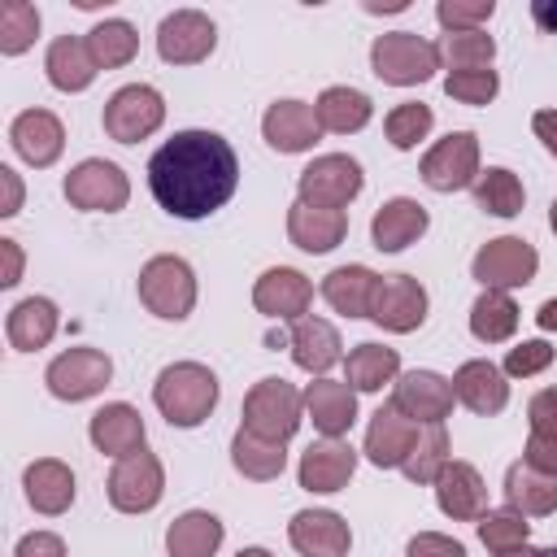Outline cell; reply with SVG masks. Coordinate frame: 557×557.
<instances>
[{
  "instance_id": "28",
  "label": "cell",
  "mask_w": 557,
  "mask_h": 557,
  "mask_svg": "<svg viewBox=\"0 0 557 557\" xmlns=\"http://www.w3.org/2000/svg\"><path fill=\"white\" fill-rule=\"evenodd\" d=\"M22 487H26V500H30L35 513L57 518V513H65L74 505V470L65 461H57V457L30 461L26 474H22Z\"/></svg>"
},
{
  "instance_id": "40",
  "label": "cell",
  "mask_w": 557,
  "mask_h": 557,
  "mask_svg": "<svg viewBox=\"0 0 557 557\" xmlns=\"http://www.w3.org/2000/svg\"><path fill=\"white\" fill-rule=\"evenodd\" d=\"M518 331V305L509 292H483L470 305V335L483 344H505Z\"/></svg>"
},
{
  "instance_id": "46",
  "label": "cell",
  "mask_w": 557,
  "mask_h": 557,
  "mask_svg": "<svg viewBox=\"0 0 557 557\" xmlns=\"http://www.w3.org/2000/svg\"><path fill=\"white\" fill-rule=\"evenodd\" d=\"M444 91H448L457 104H487V100H496L500 78H496L492 65H483V70H448Z\"/></svg>"
},
{
  "instance_id": "42",
  "label": "cell",
  "mask_w": 557,
  "mask_h": 557,
  "mask_svg": "<svg viewBox=\"0 0 557 557\" xmlns=\"http://www.w3.org/2000/svg\"><path fill=\"white\" fill-rule=\"evenodd\" d=\"M431 126H435V113H431V104H422V100H405V104H396V109L383 117L387 144L400 148V152L418 148V144L431 135Z\"/></svg>"
},
{
  "instance_id": "33",
  "label": "cell",
  "mask_w": 557,
  "mask_h": 557,
  "mask_svg": "<svg viewBox=\"0 0 557 557\" xmlns=\"http://www.w3.org/2000/svg\"><path fill=\"white\" fill-rule=\"evenodd\" d=\"M222 522L209 509H187L165 527V553L170 557H213L222 548Z\"/></svg>"
},
{
  "instance_id": "58",
  "label": "cell",
  "mask_w": 557,
  "mask_h": 557,
  "mask_svg": "<svg viewBox=\"0 0 557 557\" xmlns=\"http://www.w3.org/2000/svg\"><path fill=\"white\" fill-rule=\"evenodd\" d=\"M496 557H535V548L522 544V548H509V553H496Z\"/></svg>"
},
{
  "instance_id": "25",
  "label": "cell",
  "mask_w": 557,
  "mask_h": 557,
  "mask_svg": "<svg viewBox=\"0 0 557 557\" xmlns=\"http://www.w3.org/2000/svg\"><path fill=\"white\" fill-rule=\"evenodd\" d=\"M91 444L109 457H126V453H139L144 440H148V426H144V413L126 400H113L104 409L91 413V426H87Z\"/></svg>"
},
{
  "instance_id": "31",
  "label": "cell",
  "mask_w": 557,
  "mask_h": 557,
  "mask_svg": "<svg viewBox=\"0 0 557 557\" xmlns=\"http://www.w3.org/2000/svg\"><path fill=\"white\" fill-rule=\"evenodd\" d=\"M374 287H379V274L370 265H335L322 278V300L344 318H370Z\"/></svg>"
},
{
  "instance_id": "21",
  "label": "cell",
  "mask_w": 557,
  "mask_h": 557,
  "mask_svg": "<svg viewBox=\"0 0 557 557\" xmlns=\"http://www.w3.org/2000/svg\"><path fill=\"white\" fill-rule=\"evenodd\" d=\"M435 505L453 522H479L487 513V483L470 461H448L435 479Z\"/></svg>"
},
{
  "instance_id": "17",
  "label": "cell",
  "mask_w": 557,
  "mask_h": 557,
  "mask_svg": "<svg viewBox=\"0 0 557 557\" xmlns=\"http://www.w3.org/2000/svg\"><path fill=\"white\" fill-rule=\"evenodd\" d=\"M418 435H422V426H418L413 418H405V413L387 400V405L374 409V418H370V426H366V457H370L379 470H400L405 457L413 453Z\"/></svg>"
},
{
  "instance_id": "14",
  "label": "cell",
  "mask_w": 557,
  "mask_h": 557,
  "mask_svg": "<svg viewBox=\"0 0 557 557\" xmlns=\"http://www.w3.org/2000/svg\"><path fill=\"white\" fill-rule=\"evenodd\" d=\"M213 44H218V26L200 9H174L157 26V52L170 65H196L213 52Z\"/></svg>"
},
{
  "instance_id": "30",
  "label": "cell",
  "mask_w": 557,
  "mask_h": 557,
  "mask_svg": "<svg viewBox=\"0 0 557 557\" xmlns=\"http://www.w3.org/2000/svg\"><path fill=\"white\" fill-rule=\"evenodd\" d=\"M57 326H61V313H57V305L48 296H26L4 318V335H9V344L17 352H35V348L52 344Z\"/></svg>"
},
{
  "instance_id": "53",
  "label": "cell",
  "mask_w": 557,
  "mask_h": 557,
  "mask_svg": "<svg viewBox=\"0 0 557 557\" xmlns=\"http://www.w3.org/2000/svg\"><path fill=\"white\" fill-rule=\"evenodd\" d=\"M0 257H4L0 287H17V278H22V248H17V239H0Z\"/></svg>"
},
{
  "instance_id": "48",
  "label": "cell",
  "mask_w": 557,
  "mask_h": 557,
  "mask_svg": "<svg viewBox=\"0 0 557 557\" xmlns=\"http://www.w3.org/2000/svg\"><path fill=\"white\" fill-rule=\"evenodd\" d=\"M548 366H553V344L548 339H522L505 352V374H513V379H531Z\"/></svg>"
},
{
  "instance_id": "12",
  "label": "cell",
  "mask_w": 557,
  "mask_h": 557,
  "mask_svg": "<svg viewBox=\"0 0 557 557\" xmlns=\"http://www.w3.org/2000/svg\"><path fill=\"white\" fill-rule=\"evenodd\" d=\"M113 379V361L100 348H65L61 357H52V366L44 370V383L57 400H87L96 392H104Z\"/></svg>"
},
{
  "instance_id": "7",
  "label": "cell",
  "mask_w": 557,
  "mask_h": 557,
  "mask_svg": "<svg viewBox=\"0 0 557 557\" xmlns=\"http://www.w3.org/2000/svg\"><path fill=\"white\" fill-rule=\"evenodd\" d=\"M165 122V100L148 83H126L104 104V135L117 144H139Z\"/></svg>"
},
{
  "instance_id": "19",
  "label": "cell",
  "mask_w": 557,
  "mask_h": 557,
  "mask_svg": "<svg viewBox=\"0 0 557 557\" xmlns=\"http://www.w3.org/2000/svg\"><path fill=\"white\" fill-rule=\"evenodd\" d=\"M287 540L300 557H344L352 544V531L335 509H300L287 522Z\"/></svg>"
},
{
  "instance_id": "59",
  "label": "cell",
  "mask_w": 557,
  "mask_h": 557,
  "mask_svg": "<svg viewBox=\"0 0 557 557\" xmlns=\"http://www.w3.org/2000/svg\"><path fill=\"white\" fill-rule=\"evenodd\" d=\"M548 226H553V235H557V200H553V209H548Z\"/></svg>"
},
{
  "instance_id": "50",
  "label": "cell",
  "mask_w": 557,
  "mask_h": 557,
  "mask_svg": "<svg viewBox=\"0 0 557 557\" xmlns=\"http://www.w3.org/2000/svg\"><path fill=\"white\" fill-rule=\"evenodd\" d=\"M405 557H466V544L453 535H440V531H418L409 540Z\"/></svg>"
},
{
  "instance_id": "43",
  "label": "cell",
  "mask_w": 557,
  "mask_h": 557,
  "mask_svg": "<svg viewBox=\"0 0 557 557\" xmlns=\"http://www.w3.org/2000/svg\"><path fill=\"white\" fill-rule=\"evenodd\" d=\"M35 35H39V9L26 0H4L0 4V52L17 57L35 44Z\"/></svg>"
},
{
  "instance_id": "37",
  "label": "cell",
  "mask_w": 557,
  "mask_h": 557,
  "mask_svg": "<svg viewBox=\"0 0 557 557\" xmlns=\"http://www.w3.org/2000/svg\"><path fill=\"white\" fill-rule=\"evenodd\" d=\"M231 461H235V470L244 474V479H252V483H270V479H278L283 470H287V448L283 444H274V440H261V435H252V431H235V440H231Z\"/></svg>"
},
{
  "instance_id": "4",
  "label": "cell",
  "mask_w": 557,
  "mask_h": 557,
  "mask_svg": "<svg viewBox=\"0 0 557 557\" xmlns=\"http://www.w3.org/2000/svg\"><path fill=\"white\" fill-rule=\"evenodd\" d=\"M139 300L165 322H183L196 309V274L183 257L161 252L139 270Z\"/></svg>"
},
{
  "instance_id": "16",
  "label": "cell",
  "mask_w": 557,
  "mask_h": 557,
  "mask_svg": "<svg viewBox=\"0 0 557 557\" xmlns=\"http://www.w3.org/2000/svg\"><path fill=\"white\" fill-rule=\"evenodd\" d=\"M252 305H257V313H265L274 322H300L313 305V283L292 265H274L257 278Z\"/></svg>"
},
{
  "instance_id": "26",
  "label": "cell",
  "mask_w": 557,
  "mask_h": 557,
  "mask_svg": "<svg viewBox=\"0 0 557 557\" xmlns=\"http://www.w3.org/2000/svg\"><path fill=\"white\" fill-rule=\"evenodd\" d=\"M453 392L457 400L470 409V413H500L509 405V383H505V370H496L492 361L474 357V361H461L457 374H453Z\"/></svg>"
},
{
  "instance_id": "52",
  "label": "cell",
  "mask_w": 557,
  "mask_h": 557,
  "mask_svg": "<svg viewBox=\"0 0 557 557\" xmlns=\"http://www.w3.org/2000/svg\"><path fill=\"white\" fill-rule=\"evenodd\" d=\"M531 131H535V139L548 148V157H557V109H540V113L531 117Z\"/></svg>"
},
{
  "instance_id": "1",
  "label": "cell",
  "mask_w": 557,
  "mask_h": 557,
  "mask_svg": "<svg viewBox=\"0 0 557 557\" xmlns=\"http://www.w3.org/2000/svg\"><path fill=\"white\" fill-rule=\"evenodd\" d=\"M239 183V157L218 131H178L148 161V187L157 205L174 218L218 213Z\"/></svg>"
},
{
  "instance_id": "54",
  "label": "cell",
  "mask_w": 557,
  "mask_h": 557,
  "mask_svg": "<svg viewBox=\"0 0 557 557\" xmlns=\"http://www.w3.org/2000/svg\"><path fill=\"white\" fill-rule=\"evenodd\" d=\"M0 183H4V205H0V218H13L22 209V183L9 165H0Z\"/></svg>"
},
{
  "instance_id": "3",
  "label": "cell",
  "mask_w": 557,
  "mask_h": 557,
  "mask_svg": "<svg viewBox=\"0 0 557 557\" xmlns=\"http://www.w3.org/2000/svg\"><path fill=\"white\" fill-rule=\"evenodd\" d=\"M440 61H444V52L431 39L413 35V30H387V35H379L370 44V70L383 83H392V87H418V83H426L440 70Z\"/></svg>"
},
{
  "instance_id": "32",
  "label": "cell",
  "mask_w": 557,
  "mask_h": 557,
  "mask_svg": "<svg viewBox=\"0 0 557 557\" xmlns=\"http://www.w3.org/2000/svg\"><path fill=\"white\" fill-rule=\"evenodd\" d=\"M505 500L522 518H548L557 509V479L527 466V461H513L505 470Z\"/></svg>"
},
{
  "instance_id": "29",
  "label": "cell",
  "mask_w": 557,
  "mask_h": 557,
  "mask_svg": "<svg viewBox=\"0 0 557 557\" xmlns=\"http://www.w3.org/2000/svg\"><path fill=\"white\" fill-rule=\"evenodd\" d=\"M287 348H292V361L318 379H326V370L344 357L339 348V331L326 322V318H300L292 322V335H287Z\"/></svg>"
},
{
  "instance_id": "9",
  "label": "cell",
  "mask_w": 557,
  "mask_h": 557,
  "mask_svg": "<svg viewBox=\"0 0 557 557\" xmlns=\"http://www.w3.org/2000/svg\"><path fill=\"white\" fill-rule=\"evenodd\" d=\"M65 200L83 213H117L131 200V183H126L122 165H113L104 157H87L65 174Z\"/></svg>"
},
{
  "instance_id": "18",
  "label": "cell",
  "mask_w": 557,
  "mask_h": 557,
  "mask_svg": "<svg viewBox=\"0 0 557 557\" xmlns=\"http://www.w3.org/2000/svg\"><path fill=\"white\" fill-rule=\"evenodd\" d=\"M357 470V448L348 440H318L300 453V466H296V479L305 492H318V496H331L339 487H348Z\"/></svg>"
},
{
  "instance_id": "49",
  "label": "cell",
  "mask_w": 557,
  "mask_h": 557,
  "mask_svg": "<svg viewBox=\"0 0 557 557\" xmlns=\"http://www.w3.org/2000/svg\"><path fill=\"white\" fill-rule=\"evenodd\" d=\"M527 422H531V435H527V440L557 444V387H544V392L531 396V405H527Z\"/></svg>"
},
{
  "instance_id": "23",
  "label": "cell",
  "mask_w": 557,
  "mask_h": 557,
  "mask_svg": "<svg viewBox=\"0 0 557 557\" xmlns=\"http://www.w3.org/2000/svg\"><path fill=\"white\" fill-rule=\"evenodd\" d=\"M305 413L322 431V440H344L357 422V392L339 379H313L305 387Z\"/></svg>"
},
{
  "instance_id": "55",
  "label": "cell",
  "mask_w": 557,
  "mask_h": 557,
  "mask_svg": "<svg viewBox=\"0 0 557 557\" xmlns=\"http://www.w3.org/2000/svg\"><path fill=\"white\" fill-rule=\"evenodd\" d=\"M531 17H535L540 30L557 35V4H553V0H535V4H531Z\"/></svg>"
},
{
  "instance_id": "22",
  "label": "cell",
  "mask_w": 557,
  "mask_h": 557,
  "mask_svg": "<svg viewBox=\"0 0 557 557\" xmlns=\"http://www.w3.org/2000/svg\"><path fill=\"white\" fill-rule=\"evenodd\" d=\"M261 135H265V144L274 152H309L318 144L322 126H318L313 104H305V100H274L265 109V117H261Z\"/></svg>"
},
{
  "instance_id": "56",
  "label": "cell",
  "mask_w": 557,
  "mask_h": 557,
  "mask_svg": "<svg viewBox=\"0 0 557 557\" xmlns=\"http://www.w3.org/2000/svg\"><path fill=\"white\" fill-rule=\"evenodd\" d=\"M535 322H540V331H557V296H548V300L535 309Z\"/></svg>"
},
{
  "instance_id": "44",
  "label": "cell",
  "mask_w": 557,
  "mask_h": 557,
  "mask_svg": "<svg viewBox=\"0 0 557 557\" xmlns=\"http://www.w3.org/2000/svg\"><path fill=\"white\" fill-rule=\"evenodd\" d=\"M527 535H531V522H527L518 509H487V513L479 518V540H483V548H492V553L522 548Z\"/></svg>"
},
{
  "instance_id": "51",
  "label": "cell",
  "mask_w": 557,
  "mask_h": 557,
  "mask_svg": "<svg viewBox=\"0 0 557 557\" xmlns=\"http://www.w3.org/2000/svg\"><path fill=\"white\" fill-rule=\"evenodd\" d=\"M13 557H65V540L52 535V531H30L17 540Z\"/></svg>"
},
{
  "instance_id": "38",
  "label": "cell",
  "mask_w": 557,
  "mask_h": 557,
  "mask_svg": "<svg viewBox=\"0 0 557 557\" xmlns=\"http://www.w3.org/2000/svg\"><path fill=\"white\" fill-rule=\"evenodd\" d=\"M474 205L492 218H518L522 205H527V191H522V178L505 165H487L479 170L474 178Z\"/></svg>"
},
{
  "instance_id": "6",
  "label": "cell",
  "mask_w": 557,
  "mask_h": 557,
  "mask_svg": "<svg viewBox=\"0 0 557 557\" xmlns=\"http://www.w3.org/2000/svg\"><path fill=\"white\" fill-rule=\"evenodd\" d=\"M540 270V252L522 239V235H500V239H487L474 261H470V274L483 283V292H509V287H527Z\"/></svg>"
},
{
  "instance_id": "39",
  "label": "cell",
  "mask_w": 557,
  "mask_h": 557,
  "mask_svg": "<svg viewBox=\"0 0 557 557\" xmlns=\"http://www.w3.org/2000/svg\"><path fill=\"white\" fill-rule=\"evenodd\" d=\"M87 52L96 61V70H117V65H131L135 52H139V35L131 22L122 17H104L87 30Z\"/></svg>"
},
{
  "instance_id": "36",
  "label": "cell",
  "mask_w": 557,
  "mask_h": 557,
  "mask_svg": "<svg viewBox=\"0 0 557 557\" xmlns=\"http://www.w3.org/2000/svg\"><path fill=\"white\" fill-rule=\"evenodd\" d=\"M400 374V352L387 344H357L344 361V383L352 392H379L383 383H392Z\"/></svg>"
},
{
  "instance_id": "34",
  "label": "cell",
  "mask_w": 557,
  "mask_h": 557,
  "mask_svg": "<svg viewBox=\"0 0 557 557\" xmlns=\"http://www.w3.org/2000/svg\"><path fill=\"white\" fill-rule=\"evenodd\" d=\"M44 70H48V83L57 91H87L91 78H96V61L87 52V39H74V35L52 39L48 57H44Z\"/></svg>"
},
{
  "instance_id": "27",
  "label": "cell",
  "mask_w": 557,
  "mask_h": 557,
  "mask_svg": "<svg viewBox=\"0 0 557 557\" xmlns=\"http://www.w3.org/2000/svg\"><path fill=\"white\" fill-rule=\"evenodd\" d=\"M426 226H431V213H426L418 200L392 196V200L379 205V213H374V222H370V239H374L379 252H400V248H409Z\"/></svg>"
},
{
  "instance_id": "57",
  "label": "cell",
  "mask_w": 557,
  "mask_h": 557,
  "mask_svg": "<svg viewBox=\"0 0 557 557\" xmlns=\"http://www.w3.org/2000/svg\"><path fill=\"white\" fill-rule=\"evenodd\" d=\"M235 557H274V553H270V548H257V544H252V548H239Z\"/></svg>"
},
{
  "instance_id": "45",
  "label": "cell",
  "mask_w": 557,
  "mask_h": 557,
  "mask_svg": "<svg viewBox=\"0 0 557 557\" xmlns=\"http://www.w3.org/2000/svg\"><path fill=\"white\" fill-rule=\"evenodd\" d=\"M440 52L448 57L453 70H483L496 57V39L487 30H453V35H444Z\"/></svg>"
},
{
  "instance_id": "5",
  "label": "cell",
  "mask_w": 557,
  "mask_h": 557,
  "mask_svg": "<svg viewBox=\"0 0 557 557\" xmlns=\"http://www.w3.org/2000/svg\"><path fill=\"white\" fill-rule=\"evenodd\" d=\"M300 409H305V392H296L287 379H261L244 396V431L287 444L300 426Z\"/></svg>"
},
{
  "instance_id": "20",
  "label": "cell",
  "mask_w": 557,
  "mask_h": 557,
  "mask_svg": "<svg viewBox=\"0 0 557 557\" xmlns=\"http://www.w3.org/2000/svg\"><path fill=\"white\" fill-rule=\"evenodd\" d=\"M9 139H13V152H17L26 165L48 170V165L61 157V148H65V126H61V117L48 113V109H26V113L13 117Z\"/></svg>"
},
{
  "instance_id": "41",
  "label": "cell",
  "mask_w": 557,
  "mask_h": 557,
  "mask_svg": "<svg viewBox=\"0 0 557 557\" xmlns=\"http://www.w3.org/2000/svg\"><path fill=\"white\" fill-rule=\"evenodd\" d=\"M448 461H453V440H448L444 422H435V426H422V435H418V444H413V453L405 457L400 470H405L409 483H431L435 487V479Z\"/></svg>"
},
{
  "instance_id": "13",
  "label": "cell",
  "mask_w": 557,
  "mask_h": 557,
  "mask_svg": "<svg viewBox=\"0 0 557 557\" xmlns=\"http://www.w3.org/2000/svg\"><path fill=\"white\" fill-rule=\"evenodd\" d=\"M370 322L392 335H409L426 322V287L413 274H383L370 300Z\"/></svg>"
},
{
  "instance_id": "47",
  "label": "cell",
  "mask_w": 557,
  "mask_h": 557,
  "mask_svg": "<svg viewBox=\"0 0 557 557\" xmlns=\"http://www.w3.org/2000/svg\"><path fill=\"white\" fill-rule=\"evenodd\" d=\"M496 13L492 0H440L435 4V17L440 26L453 35V30H483V22Z\"/></svg>"
},
{
  "instance_id": "60",
  "label": "cell",
  "mask_w": 557,
  "mask_h": 557,
  "mask_svg": "<svg viewBox=\"0 0 557 557\" xmlns=\"http://www.w3.org/2000/svg\"><path fill=\"white\" fill-rule=\"evenodd\" d=\"M535 557H557V548H535Z\"/></svg>"
},
{
  "instance_id": "15",
  "label": "cell",
  "mask_w": 557,
  "mask_h": 557,
  "mask_svg": "<svg viewBox=\"0 0 557 557\" xmlns=\"http://www.w3.org/2000/svg\"><path fill=\"white\" fill-rule=\"evenodd\" d=\"M453 400H457L453 379H444V374H435V370H405V374L396 379V392H392V405H396L405 418H413L418 426L444 422V418L453 413Z\"/></svg>"
},
{
  "instance_id": "24",
  "label": "cell",
  "mask_w": 557,
  "mask_h": 557,
  "mask_svg": "<svg viewBox=\"0 0 557 557\" xmlns=\"http://www.w3.org/2000/svg\"><path fill=\"white\" fill-rule=\"evenodd\" d=\"M348 235V213L344 209H318V205H305L296 200L287 209V239L300 248V252H331L339 248Z\"/></svg>"
},
{
  "instance_id": "8",
  "label": "cell",
  "mask_w": 557,
  "mask_h": 557,
  "mask_svg": "<svg viewBox=\"0 0 557 557\" xmlns=\"http://www.w3.org/2000/svg\"><path fill=\"white\" fill-rule=\"evenodd\" d=\"M361 165L348 157V152H326V157H313L300 178H296V191L305 205H318V209H344L348 200L361 196Z\"/></svg>"
},
{
  "instance_id": "10",
  "label": "cell",
  "mask_w": 557,
  "mask_h": 557,
  "mask_svg": "<svg viewBox=\"0 0 557 557\" xmlns=\"http://www.w3.org/2000/svg\"><path fill=\"white\" fill-rule=\"evenodd\" d=\"M418 174L431 191L474 187V178H479V135L474 131H448L440 144L426 148Z\"/></svg>"
},
{
  "instance_id": "11",
  "label": "cell",
  "mask_w": 557,
  "mask_h": 557,
  "mask_svg": "<svg viewBox=\"0 0 557 557\" xmlns=\"http://www.w3.org/2000/svg\"><path fill=\"white\" fill-rule=\"evenodd\" d=\"M161 492H165V470H161L157 453L139 448V453L117 457V466L109 474V505L117 513H148V509H157Z\"/></svg>"
},
{
  "instance_id": "2",
  "label": "cell",
  "mask_w": 557,
  "mask_h": 557,
  "mask_svg": "<svg viewBox=\"0 0 557 557\" xmlns=\"http://www.w3.org/2000/svg\"><path fill=\"white\" fill-rule=\"evenodd\" d=\"M152 405L170 426H200L218 405V374L200 361H174L152 383Z\"/></svg>"
},
{
  "instance_id": "35",
  "label": "cell",
  "mask_w": 557,
  "mask_h": 557,
  "mask_svg": "<svg viewBox=\"0 0 557 557\" xmlns=\"http://www.w3.org/2000/svg\"><path fill=\"white\" fill-rule=\"evenodd\" d=\"M313 113H318V126H322V131H331V135H352V131H361V126L370 122L374 100H370L366 91H357V87H326V91L318 96Z\"/></svg>"
}]
</instances>
